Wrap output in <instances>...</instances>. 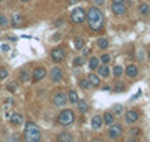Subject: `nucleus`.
<instances>
[{"instance_id": "58836bf2", "label": "nucleus", "mask_w": 150, "mask_h": 142, "mask_svg": "<svg viewBox=\"0 0 150 142\" xmlns=\"http://www.w3.org/2000/svg\"><path fill=\"white\" fill-rule=\"evenodd\" d=\"M126 142H138V141H137V138L131 136V138H128V139H126Z\"/></svg>"}, {"instance_id": "a19ab883", "label": "nucleus", "mask_w": 150, "mask_h": 142, "mask_svg": "<svg viewBox=\"0 0 150 142\" xmlns=\"http://www.w3.org/2000/svg\"><path fill=\"white\" fill-rule=\"evenodd\" d=\"M2 51H5V53H8V51H9V46H8V45H2Z\"/></svg>"}, {"instance_id": "dca6fc26", "label": "nucleus", "mask_w": 150, "mask_h": 142, "mask_svg": "<svg viewBox=\"0 0 150 142\" xmlns=\"http://www.w3.org/2000/svg\"><path fill=\"white\" fill-rule=\"evenodd\" d=\"M24 123V118H23V115L21 114H18V112H14V114H12L11 115V124L12 126H21Z\"/></svg>"}, {"instance_id": "f704fd0d", "label": "nucleus", "mask_w": 150, "mask_h": 142, "mask_svg": "<svg viewBox=\"0 0 150 142\" xmlns=\"http://www.w3.org/2000/svg\"><path fill=\"white\" fill-rule=\"evenodd\" d=\"M140 133H141V129H131V130H129V135L134 136V138L140 136Z\"/></svg>"}, {"instance_id": "c03bdc74", "label": "nucleus", "mask_w": 150, "mask_h": 142, "mask_svg": "<svg viewBox=\"0 0 150 142\" xmlns=\"http://www.w3.org/2000/svg\"><path fill=\"white\" fill-rule=\"evenodd\" d=\"M21 3H29V2H32V0H20Z\"/></svg>"}, {"instance_id": "412c9836", "label": "nucleus", "mask_w": 150, "mask_h": 142, "mask_svg": "<svg viewBox=\"0 0 150 142\" xmlns=\"http://www.w3.org/2000/svg\"><path fill=\"white\" fill-rule=\"evenodd\" d=\"M111 73L114 75V78H120L122 75H125V67H123V66H120V64H117V66L112 67Z\"/></svg>"}, {"instance_id": "7c9ffc66", "label": "nucleus", "mask_w": 150, "mask_h": 142, "mask_svg": "<svg viewBox=\"0 0 150 142\" xmlns=\"http://www.w3.org/2000/svg\"><path fill=\"white\" fill-rule=\"evenodd\" d=\"M74 48H75V49H83V48H84V41L81 39V37L75 39V42H74Z\"/></svg>"}, {"instance_id": "aec40b11", "label": "nucleus", "mask_w": 150, "mask_h": 142, "mask_svg": "<svg viewBox=\"0 0 150 142\" xmlns=\"http://www.w3.org/2000/svg\"><path fill=\"white\" fill-rule=\"evenodd\" d=\"M68 100L72 103V105H77V103H78V93L77 91H75V90H69V91H68Z\"/></svg>"}, {"instance_id": "cd10ccee", "label": "nucleus", "mask_w": 150, "mask_h": 142, "mask_svg": "<svg viewBox=\"0 0 150 142\" xmlns=\"http://www.w3.org/2000/svg\"><path fill=\"white\" fill-rule=\"evenodd\" d=\"M112 114H114V115H122L123 114V105L116 103V105L112 106Z\"/></svg>"}, {"instance_id": "f3484780", "label": "nucleus", "mask_w": 150, "mask_h": 142, "mask_svg": "<svg viewBox=\"0 0 150 142\" xmlns=\"http://www.w3.org/2000/svg\"><path fill=\"white\" fill-rule=\"evenodd\" d=\"M57 142H74V136L69 132H62L57 135Z\"/></svg>"}, {"instance_id": "79ce46f5", "label": "nucleus", "mask_w": 150, "mask_h": 142, "mask_svg": "<svg viewBox=\"0 0 150 142\" xmlns=\"http://www.w3.org/2000/svg\"><path fill=\"white\" fill-rule=\"evenodd\" d=\"M90 142H104L102 139H99V138H95V139H92Z\"/></svg>"}, {"instance_id": "72a5a7b5", "label": "nucleus", "mask_w": 150, "mask_h": 142, "mask_svg": "<svg viewBox=\"0 0 150 142\" xmlns=\"http://www.w3.org/2000/svg\"><path fill=\"white\" fill-rule=\"evenodd\" d=\"M114 91H116V93L125 91V84H123V82H117V84H116V87H114Z\"/></svg>"}, {"instance_id": "423d86ee", "label": "nucleus", "mask_w": 150, "mask_h": 142, "mask_svg": "<svg viewBox=\"0 0 150 142\" xmlns=\"http://www.w3.org/2000/svg\"><path fill=\"white\" fill-rule=\"evenodd\" d=\"M108 138L110 139H119L122 135H123V127L120 126V124H111L110 126V129H108Z\"/></svg>"}, {"instance_id": "37998d69", "label": "nucleus", "mask_w": 150, "mask_h": 142, "mask_svg": "<svg viewBox=\"0 0 150 142\" xmlns=\"http://www.w3.org/2000/svg\"><path fill=\"white\" fill-rule=\"evenodd\" d=\"M68 2H69L71 5H74V3H78V0H68Z\"/></svg>"}, {"instance_id": "a211bd4d", "label": "nucleus", "mask_w": 150, "mask_h": 142, "mask_svg": "<svg viewBox=\"0 0 150 142\" xmlns=\"http://www.w3.org/2000/svg\"><path fill=\"white\" fill-rule=\"evenodd\" d=\"M110 73H111V69H110L108 64H102V66L98 67V75L101 76V78H108Z\"/></svg>"}, {"instance_id": "6e6552de", "label": "nucleus", "mask_w": 150, "mask_h": 142, "mask_svg": "<svg viewBox=\"0 0 150 142\" xmlns=\"http://www.w3.org/2000/svg\"><path fill=\"white\" fill-rule=\"evenodd\" d=\"M66 57V51L65 48H62V46H57L51 51V60L54 63H60V61H63Z\"/></svg>"}, {"instance_id": "2f4dec72", "label": "nucleus", "mask_w": 150, "mask_h": 142, "mask_svg": "<svg viewBox=\"0 0 150 142\" xmlns=\"http://www.w3.org/2000/svg\"><path fill=\"white\" fill-rule=\"evenodd\" d=\"M99 61L104 63V64H108V63L111 61V56H110V54H102L101 57H99Z\"/></svg>"}, {"instance_id": "473e14b6", "label": "nucleus", "mask_w": 150, "mask_h": 142, "mask_svg": "<svg viewBox=\"0 0 150 142\" xmlns=\"http://www.w3.org/2000/svg\"><path fill=\"white\" fill-rule=\"evenodd\" d=\"M6 88L9 90L11 93H15V91H17V82H9V84L6 85Z\"/></svg>"}, {"instance_id": "c756f323", "label": "nucleus", "mask_w": 150, "mask_h": 142, "mask_svg": "<svg viewBox=\"0 0 150 142\" xmlns=\"http://www.w3.org/2000/svg\"><path fill=\"white\" fill-rule=\"evenodd\" d=\"M9 76V70L6 67H0V81H5Z\"/></svg>"}, {"instance_id": "ddd939ff", "label": "nucleus", "mask_w": 150, "mask_h": 142, "mask_svg": "<svg viewBox=\"0 0 150 142\" xmlns=\"http://www.w3.org/2000/svg\"><path fill=\"white\" fill-rule=\"evenodd\" d=\"M125 75L131 79L137 78V76H138V67H137L135 64H129V66H126V69H125Z\"/></svg>"}, {"instance_id": "0eeeda50", "label": "nucleus", "mask_w": 150, "mask_h": 142, "mask_svg": "<svg viewBox=\"0 0 150 142\" xmlns=\"http://www.w3.org/2000/svg\"><path fill=\"white\" fill-rule=\"evenodd\" d=\"M68 93H63V91H57L54 96H53V103L56 106L62 108V106H65L66 103H68Z\"/></svg>"}, {"instance_id": "bb28decb", "label": "nucleus", "mask_w": 150, "mask_h": 142, "mask_svg": "<svg viewBox=\"0 0 150 142\" xmlns=\"http://www.w3.org/2000/svg\"><path fill=\"white\" fill-rule=\"evenodd\" d=\"M0 27H2V29L9 27V20H8V17L3 15V14H0Z\"/></svg>"}, {"instance_id": "4be33fe9", "label": "nucleus", "mask_w": 150, "mask_h": 142, "mask_svg": "<svg viewBox=\"0 0 150 142\" xmlns=\"http://www.w3.org/2000/svg\"><path fill=\"white\" fill-rule=\"evenodd\" d=\"M138 12H140L141 15H144V17L150 15V5L149 3H141L138 6Z\"/></svg>"}, {"instance_id": "c85d7f7f", "label": "nucleus", "mask_w": 150, "mask_h": 142, "mask_svg": "<svg viewBox=\"0 0 150 142\" xmlns=\"http://www.w3.org/2000/svg\"><path fill=\"white\" fill-rule=\"evenodd\" d=\"M80 87L84 88V90H90V88H92V84H90V81L87 79V78H83V79L80 81Z\"/></svg>"}, {"instance_id": "f03ea898", "label": "nucleus", "mask_w": 150, "mask_h": 142, "mask_svg": "<svg viewBox=\"0 0 150 142\" xmlns=\"http://www.w3.org/2000/svg\"><path fill=\"white\" fill-rule=\"evenodd\" d=\"M23 138L26 142H41L42 135L41 130L33 121H27L24 126V132H23Z\"/></svg>"}, {"instance_id": "de8ad7c7", "label": "nucleus", "mask_w": 150, "mask_h": 142, "mask_svg": "<svg viewBox=\"0 0 150 142\" xmlns=\"http://www.w3.org/2000/svg\"><path fill=\"white\" fill-rule=\"evenodd\" d=\"M0 2H2V0H0Z\"/></svg>"}, {"instance_id": "f257e3e1", "label": "nucleus", "mask_w": 150, "mask_h": 142, "mask_svg": "<svg viewBox=\"0 0 150 142\" xmlns=\"http://www.w3.org/2000/svg\"><path fill=\"white\" fill-rule=\"evenodd\" d=\"M86 18L89 29L92 32H101L104 29V14L98 6H90L86 12Z\"/></svg>"}, {"instance_id": "1a4fd4ad", "label": "nucleus", "mask_w": 150, "mask_h": 142, "mask_svg": "<svg viewBox=\"0 0 150 142\" xmlns=\"http://www.w3.org/2000/svg\"><path fill=\"white\" fill-rule=\"evenodd\" d=\"M111 11H112V14H114V15L122 17V15L126 14L128 8H126V5H125V2H117V3H112Z\"/></svg>"}, {"instance_id": "49530a36", "label": "nucleus", "mask_w": 150, "mask_h": 142, "mask_svg": "<svg viewBox=\"0 0 150 142\" xmlns=\"http://www.w3.org/2000/svg\"><path fill=\"white\" fill-rule=\"evenodd\" d=\"M149 57H150V51H149Z\"/></svg>"}, {"instance_id": "c9c22d12", "label": "nucleus", "mask_w": 150, "mask_h": 142, "mask_svg": "<svg viewBox=\"0 0 150 142\" xmlns=\"http://www.w3.org/2000/svg\"><path fill=\"white\" fill-rule=\"evenodd\" d=\"M83 63H84V57H77L74 60V66H81Z\"/></svg>"}, {"instance_id": "39448f33", "label": "nucleus", "mask_w": 150, "mask_h": 142, "mask_svg": "<svg viewBox=\"0 0 150 142\" xmlns=\"http://www.w3.org/2000/svg\"><path fill=\"white\" fill-rule=\"evenodd\" d=\"M140 117H141V114L137 109H129V111L125 112V123L126 124H134V123H137L140 120Z\"/></svg>"}, {"instance_id": "4468645a", "label": "nucleus", "mask_w": 150, "mask_h": 142, "mask_svg": "<svg viewBox=\"0 0 150 142\" xmlns=\"http://www.w3.org/2000/svg\"><path fill=\"white\" fill-rule=\"evenodd\" d=\"M12 25H14V27H23V25H24V17H23V14H20V12L12 14Z\"/></svg>"}, {"instance_id": "b1692460", "label": "nucleus", "mask_w": 150, "mask_h": 142, "mask_svg": "<svg viewBox=\"0 0 150 142\" xmlns=\"http://www.w3.org/2000/svg\"><path fill=\"white\" fill-rule=\"evenodd\" d=\"M77 106H78V109H80V112L81 114H86L87 111H89V103H87L86 100H78V103H77Z\"/></svg>"}, {"instance_id": "393cba45", "label": "nucleus", "mask_w": 150, "mask_h": 142, "mask_svg": "<svg viewBox=\"0 0 150 142\" xmlns=\"http://www.w3.org/2000/svg\"><path fill=\"white\" fill-rule=\"evenodd\" d=\"M99 58L98 57H90V60H89V69L90 70H96L98 67H99Z\"/></svg>"}, {"instance_id": "20e7f679", "label": "nucleus", "mask_w": 150, "mask_h": 142, "mask_svg": "<svg viewBox=\"0 0 150 142\" xmlns=\"http://www.w3.org/2000/svg\"><path fill=\"white\" fill-rule=\"evenodd\" d=\"M71 21L74 24H83L86 21V11L83 8H74L71 11Z\"/></svg>"}, {"instance_id": "5701e85b", "label": "nucleus", "mask_w": 150, "mask_h": 142, "mask_svg": "<svg viewBox=\"0 0 150 142\" xmlns=\"http://www.w3.org/2000/svg\"><path fill=\"white\" fill-rule=\"evenodd\" d=\"M96 45H98L99 49H107V48L110 46V42H108L107 37H99L98 42H96Z\"/></svg>"}, {"instance_id": "9d476101", "label": "nucleus", "mask_w": 150, "mask_h": 142, "mask_svg": "<svg viewBox=\"0 0 150 142\" xmlns=\"http://www.w3.org/2000/svg\"><path fill=\"white\" fill-rule=\"evenodd\" d=\"M47 76V69L45 67H42V66H39V67H36L35 70H33V73H32V81L33 82H39V81H42L44 78Z\"/></svg>"}, {"instance_id": "7ed1b4c3", "label": "nucleus", "mask_w": 150, "mask_h": 142, "mask_svg": "<svg viewBox=\"0 0 150 142\" xmlns=\"http://www.w3.org/2000/svg\"><path fill=\"white\" fill-rule=\"evenodd\" d=\"M75 121V114H74V111H71V109H65V111H62L60 114H59V117H57V123L60 124V126H71L72 123Z\"/></svg>"}, {"instance_id": "9b49d317", "label": "nucleus", "mask_w": 150, "mask_h": 142, "mask_svg": "<svg viewBox=\"0 0 150 142\" xmlns=\"http://www.w3.org/2000/svg\"><path fill=\"white\" fill-rule=\"evenodd\" d=\"M50 78H51L54 82H59V81H62V78H63V70H62V67H59V66H54L51 70H50Z\"/></svg>"}, {"instance_id": "f8f14e48", "label": "nucleus", "mask_w": 150, "mask_h": 142, "mask_svg": "<svg viewBox=\"0 0 150 142\" xmlns=\"http://www.w3.org/2000/svg\"><path fill=\"white\" fill-rule=\"evenodd\" d=\"M102 124H104V118H102V115H99V114L93 115V118H92V121H90V126H92L93 130H99V129L102 127Z\"/></svg>"}, {"instance_id": "4c0bfd02", "label": "nucleus", "mask_w": 150, "mask_h": 142, "mask_svg": "<svg viewBox=\"0 0 150 142\" xmlns=\"http://www.w3.org/2000/svg\"><path fill=\"white\" fill-rule=\"evenodd\" d=\"M93 2H95V5H96V6H101V5H104V3H105V0H93Z\"/></svg>"}, {"instance_id": "ea45409f", "label": "nucleus", "mask_w": 150, "mask_h": 142, "mask_svg": "<svg viewBox=\"0 0 150 142\" xmlns=\"http://www.w3.org/2000/svg\"><path fill=\"white\" fill-rule=\"evenodd\" d=\"M63 22H65V20H63V18H60V20H57V21H56V25L59 27V25H60V24H63Z\"/></svg>"}, {"instance_id": "2eb2a0df", "label": "nucleus", "mask_w": 150, "mask_h": 142, "mask_svg": "<svg viewBox=\"0 0 150 142\" xmlns=\"http://www.w3.org/2000/svg\"><path fill=\"white\" fill-rule=\"evenodd\" d=\"M102 118H104V124H107V126L110 127L111 124H114V121H116V115L112 114V112H110V111H107V112H104Z\"/></svg>"}, {"instance_id": "e433bc0d", "label": "nucleus", "mask_w": 150, "mask_h": 142, "mask_svg": "<svg viewBox=\"0 0 150 142\" xmlns=\"http://www.w3.org/2000/svg\"><path fill=\"white\" fill-rule=\"evenodd\" d=\"M89 54H90V49H89V48H83V57L89 56Z\"/></svg>"}, {"instance_id": "a18cd8bd", "label": "nucleus", "mask_w": 150, "mask_h": 142, "mask_svg": "<svg viewBox=\"0 0 150 142\" xmlns=\"http://www.w3.org/2000/svg\"><path fill=\"white\" fill-rule=\"evenodd\" d=\"M112 3H117V2H125V0H111Z\"/></svg>"}, {"instance_id": "6ab92c4d", "label": "nucleus", "mask_w": 150, "mask_h": 142, "mask_svg": "<svg viewBox=\"0 0 150 142\" xmlns=\"http://www.w3.org/2000/svg\"><path fill=\"white\" fill-rule=\"evenodd\" d=\"M87 79L90 81L92 87H99V85H101V76H99L98 73H89Z\"/></svg>"}, {"instance_id": "a878e982", "label": "nucleus", "mask_w": 150, "mask_h": 142, "mask_svg": "<svg viewBox=\"0 0 150 142\" xmlns=\"http://www.w3.org/2000/svg\"><path fill=\"white\" fill-rule=\"evenodd\" d=\"M30 72H27V70H21L20 72V79H21V82H27V81H30Z\"/></svg>"}]
</instances>
